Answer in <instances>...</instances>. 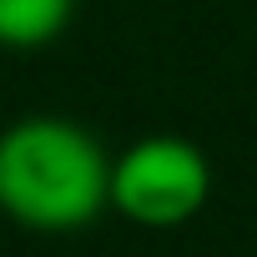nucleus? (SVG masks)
<instances>
[{
  "instance_id": "f257e3e1",
  "label": "nucleus",
  "mask_w": 257,
  "mask_h": 257,
  "mask_svg": "<svg viewBox=\"0 0 257 257\" xmlns=\"http://www.w3.org/2000/svg\"><path fill=\"white\" fill-rule=\"evenodd\" d=\"M111 207V157L71 116H21L0 132V212L31 232H76Z\"/></svg>"
},
{
  "instance_id": "f03ea898",
  "label": "nucleus",
  "mask_w": 257,
  "mask_h": 257,
  "mask_svg": "<svg viewBox=\"0 0 257 257\" xmlns=\"http://www.w3.org/2000/svg\"><path fill=\"white\" fill-rule=\"evenodd\" d=\"M212 197V167L202 147L182 137H142L111 157V207L137 227H182Z\"/></svg>"
},
{
  "instance_id": "7ed1b4c3",
  "label": "nucleus",
  "mask_w": 257,
  "mask_h": 257,
  "mask_svg": "<svg viewBox=\"0 0 257 257\" xmlns=\"http://www.w3.org/2000/svg\"><path fill=\"white\" fill-rule=\"evenodd\" d=\"M76 0H0V46L41 51L71 26Z\"/></svg>"
}]
</instances>
